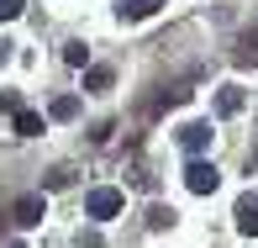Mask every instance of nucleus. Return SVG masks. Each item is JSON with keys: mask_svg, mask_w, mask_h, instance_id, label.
I'll return each instance as SVG.
<instances>
[{"mask_svg": "<svg viewBox=\"0 0 258 248\" xmlns=\"http://www.w3.org/2000/svg\"><path fill=\"white\" fill-rule=\"evenodd\" d=\"M148 227H153V232L174 227V206H148Z\"/></svg>", "mask_w": 258, "mask_h": 248, "instance_id": "obj_12", "label": "nucleus"}, {"mask_svg": "<svg viewBox=\"0 0 258 248\" xmlns=\"http://www.w3.org/2000/svg\"><path fill=\"white\" fill-rule=\"evenodd\" d=\"M179 148H190V153L211 148V127H206V122H190V127H179Z\"/></svg>", "mask_w": 258, "mask_h": 248, "instance_id": "obj_6", "label": "nucleus"}, {"mask_svg": "<svg viewBox=\"0 0 258 248\" xmlns=\"http://www.w3.org/2000/svg\"><path fill=\"white\" fill-rule=\"evenodd\" d=\"M21 6H27V0H0V21H11V16H21Z\"/></svg>", "mask_w": 258, "mask_h": 248, "instance_id": "obj_15", "label": "nucleus"}, {"mask_svg": "<svg viewBox=\"0 0 258 248\" xmlns=\"http://www.w3.org/2000/svg\"><path fill=\"white\" fill-rule=\"evenodd\" d=\"M242 106H248V90L242 85H221L216 90V116H237Z\"/></svg>", "mask_w": 258, "mask_h": 248, "instance_id": "obj_3", "label": "nucleus"}, {"mask_svg": "<svg viewBox=\"0 0 258 248\" xmlns=\"http://www.w3.org/2000/svg\"><path fill=\"white\" fill-rule=\"evenodd\" d=\"M6 248H21V243H6Z\"/></svg>", "mask_w": 258, "mask_h": 248, "instance_id": "obj_18", "label": "nucleus"}, {"mask_svg": "<svg viewBox=\"0 0 258 248\" xmlns=\"http://www.w3.org/2000/svg\"><path fill=\"white\" fill-rule=\"evenodd\" d=\"M53 116H58V122H74V116H79V95H58L53 101Z\"/></svg>", "mask_w": 258, "mask_h": 248, "instance_id": "obj_11", "label": "nucleus"}, {"mask_svg": "<svg viewBox=\"0 0 258 248\" xmlns=\"http://www.w3.org/2000/svg\"><path fill=\"white\" fill-rule=\"evenodd\" d=\"M16 132H21V137H37V132H42V116H37V111H16Z\"/></svg>", "mask_w": 258, "mask_h": 248, "instance_id": "obj_10", "label": "nucleus"}, {"mask_svg": "<svg viewBox=\"0 0 258 248\" xmlns=\"http://www.w3.org/2000/svg\"><path fill=\"white\" fill-rule=\"evenodd\" d=\"M116 85V74H111V69H105V64H95V69H90V74H85V90H90V95H105V90H111Z\"/></svg>", "mask_w": 258, "mask_h": 248, "instance_id": "obj_8", "label": "nucleus"}, {"mask_svg": "<svg viewBox=\"0 0 258 248\" xmlns=\"http://www.w3.org/2000/svg\"><path fill=\"white\" fill-rule=\"evenodd\" d=\"M0 111H11V116L21 111V95H16V90H0Z\"/></svg>", "mask_w": 258, "mask_h": 248, "instance_id": "obj_14", "label": "nucleus"}, {"mask_svg": "<svg viewBox=\"0 0 258 248\" xmlns=\"http://www.w3.org/2000/svg\"><path fill=\"white\" fill-rule=\"evenodd\" d=\"M253 169H258V148H253Z\"/></svg>", "mask_w": 258, "mask_h": 248, "instance_id": "obj_17", "label": "nucleus"}, {"mask_svg": "<svg viewBox=\"0 0 258 248\" xmlns=\"http://www.w3.org/2000/svg\"><path fill=\"white\" fill-rule=\"evenodd\" d=\"M158 6H163V0H116V11H121L126 21H143V16H153Z\"/></svg>", "mask_w": 258, "mask_h": 248, "instance_id": "obj_7", "label": "nucleus"}, {"mask_svg": "<svg viewBox=\"0 0 258 248\" xmlns=\"http://www.w3.org/2000/svg\"><path fill=\"white\" fill-rule=\"evenodd\" d=\"M237 232H242V238H258V195L253 190L237 201Z\"/></svg>", "mask_w": 258, "mask_h": 248, "instance_id": "obj_4", "label": "nucleus"}, {"mask_svg": "<svg viewBox=\"0 0 258 248\" xmlns=\"http://www.w3.org/2000/svg\"><path fill=\"white\" fill-rule=\"evenodd\" d=\"M11 222H21V227H37V222H42V195H21L16 206H11Z\"/></svg>", "mask_w": 258, "mask_h": 248, "instance_id": "obj_5", "label": "nucleus"}, {"mask_svg": "<svg viewBox=\"0 0 258 248\" xmlns=\"http://www.w3.org/2000/svg\"><path fill=\"white\" fill-rule=\"evenodd\" d=\"M69 180H74V174H69V169H53V174H48V190H63Z\"/></svg>", "mask_w": 258, "mask_h": 248, "instance_id": "obj_16", "label": "nucleus"}, {"mask_svg": "<svg viewBox=\"0 0 258 248\" xmlns=\"http://www.w3.org/2000/svg\"><path fill=\"white\" fill-rule=\"evenodd\" d=\"M216 180H221V174H216V169H211V164H206V159H195V164H190V169H184V185H190V190H195V195H211V190H216Z\"/></svg>", "mask_w": 258, "mask_h": 248, "instance_id": "obj_2", "label": "nucleus"}, {"mask_svg": "<svg viewBox=\"0 0 258 248\" xmlns=\"http://www.w3.org/2000/svg\"><path fill=\"white\" fill-rule=\"evenodd\" d=\"M63 58H69V64L79 69V64H85V58H90V48H85V42H69V48H63Z\"/></svg>", "mask_w": 258, "mask_h": 248, "instance_id": "obj_13", "label": "nucleus"}, {"mask_svg": "<svg viewBox=\"0 0 258 248\" xmlns=\"http://www.w3.org/2000/svg\"><path fill=\"white\" fill-rule=\"evenodd\" d=\"M85 211H90L95 222H111L116 211H121V190H111V185H100V190H90V195H85Z\"/></svg>", "mask_w": 258, "mask_h": 248, "instance_id": "obj_1", "label": "nucleus"}, {"mask_svg": "<svg viewBox=\"0 0 258 248\" xmlns=\"http://www.w3.org/2000/svg\"><path fill=\"white\" fill-rule=\"evenodd\" d=\"M232 58H237L242 69H258V32H248V37L237 42V53H232Z\"/></svg>", "mask_w": 258, "mask_h": 248, "instance_id": "obj_9", "label": "nucleus"}]
</instances>
